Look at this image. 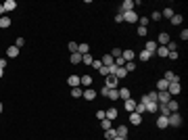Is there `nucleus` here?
Instances as JSON below:
<instances>
[{
    "instance_id": "nucleus-26",
    "label": "nucleus",
    "mask_w": 188,
    "mask_h": 140,
    "mask_svg": "<svg viewBox=\"0 0 188 140\" xmlns=\"http://www.w3.org/2000/svg\"><path fill=\"white\" fill-rule=\"evenodd\" d=\"M82 96L86 98V100H94V98H96V92H94V90H84Z\"/></svg>"
},
{
    "instance_id": "nucleus-50",
    "label": "nucleus",
    "mask_w": 188,
    "mask_h": 140,
    "mask_svg": "<svg viewBox=\"0 0 188 140\" xmlns=\"http://www.w3.org/2000/svg\"><path fill=\"white\" fill-rule=\"evenodd\" d=\"M138 36H140V38H144V36H146V27H138Z\"/></svg>"
},
{
    "instance_id": "nucleus-12",
    "label": "nucleus",
    "mask_w": 188,
    "mask_h": 140,
    "mask_svg": "<svg viewBox=\"0 0 188 140\" xmlns=\"http://www.w3.org/2000/svg\"><path fill=\"white\" fill-rule=\"evenodd\" d=\"M117 82H119V80H117L115 75H107V84H104V86L113 90V88H117Z\"/></svg>"
},
{
    "instance_id": "nucleus-8",
    "label": "nucleus",
    "mask_w": 188,
    "mask_h": 140,
    "mask_svg": "<svg viewBox=\"0 0 188 140\" xmlns=\"http://www.w3.org/2000/svg\"><path fill=\"white\" fill-rule=\"evenodd\" d=\"M123 21H128V23H136V21H138V15L134 13V11H128V13H123Z\"/></svg>"
},
{
    "instance_id": "nucleus-32",
    "label": "nucleus",
    "mask_w": 188,
    "mask_h": 140,
    "mask_svg": "<svg viewBox=\"0 0 188 140\" xmlns=\"http://www.w3.org/2000/svg\"><path fill=\"white\" fill-rule=\"evenodd\" d=\"M174 11H171V7H165V11H163V13H161V17H165V19H171V17H174Z\"/></svg>"
},
{
    "instance_id": "nucleus-30",
    "label": "nucleus",
    "mask_w": 188,
    "mask_h": 140,
    "mask_svg": "<svg viewBox=\"0 0 188 140\" xmlns=\"http://www.w3.org/2000/svg\"><path fill=\"white\" fill-rule=\"evenodd\" d=\"M157 113H159V115H163V117H169V109H167V105H159Z\"/></svg>"
},
{
    "instance_id": "nucleus-23",
    "label": "nucleus",
    "mask_w": 188,
    "mask_h": 140,
    "mask_svg": "<svg viewBox=\"0 0 188 140\" xmlns=\"http://www.w3.org/2000/svg\"><path fill=\"white\" fill-rule=\"evenodd\" d=\"M157 128H161V130H165V128H167V117L159 115V117H157Z\"/></svg>"
},
{
    "instance_id": "nucleus-25",
    "label": "nucleus",
    "mask_w": 188,
    "mask_h": 140,
    "mask_svg": "<svg viewBox=\"0 0 188 140\" xmlns=\"http://www.w3.org/2000/svg\"><path fill=\"white\" fill-rule=\"evenodd\" d=\"M82 94H84V88H82V86H77V88H71V96H73V98H80Z\"/></svg>"
},
{
    "instance_id": "nucleus-36",
    "label": "nucleus",
    "mask_w": 188,
    "mask_h": 140,
    "mask_svg": "<svg viewBox=\"0 0 188 140\" xmlns=\"http://www.w3.org/2000/svg\"><path fill=\"white\" fill-rule=\"evenodd\" d=\"M167 86H169V84H167L165 80H159V82H157V92H161V90H167Z\"/></svg>"
},
{
    "instance_id": "nucleus-28",
    "label": "nucleus",
    "mask_w": 188,
    "mask_h": 140,
    "mask_svg": "<svg viewBox=\"0 0 188 140\" xmlns=\"http://www.w3.org/2000/svg\"><path fill=\"white\" fill-rule=\"evenodd\" d=\"M155 55H159V56H165L167 59V55H169V50H167V46H157V52Z\"/></svg>"
},
{
    "instance_id": "nucleus-49",
    "label": "nucleus",
    "mask_w": 188,
    "mask_h": 140,
    "mask_svg": "<svg viewBox=\"0 0 188 140\" xmlns=\"http://www.w3.org/2000/svg\"><path fill=\"white\" fill-rule=\"evenodd\" d=\"M96 117H98V119H100V121H103V119H104V117H107V115H104V111H103V109H100V111H96Z\"/></svg>"
},
{
    "instance_id": "nucleus-37",
    "label": "nucleus",
    "mask_w": 188,
    "mask_h": 140,
    "mask_svg": "<svg viewBox=\"0 0 188 140\" xmlns=\"http://www.w3.org/2000/svg\"><path fill=\"white\" fill-rule=\"evenodd\" d=\"M92 61H94V59H92V55H90V52L82 56V63H84V65H92Z\"/></svg>"
},
{
    "instance_id": "nucleus-31",
    "label": "nucleus",
    "mask_w": 188,
    "mask_h": 140,
    "mask_svg": "<svg viewBox=\"0 0 188 140\" xmlns=\"http://www.w3.org/2000/svg\"><path fill=\"white\" fill-rule=\"evenodd\" d=\"M100 63H103L104 67H109V65H113V56L111 55H104L103 59H100Z\"/></svg>"
},
{
    "instance_id": "nucleus-21",
    "label": "nucleus",
    "mask_w": 188,
    "mask_h": 140,
    "mask_svg": "<svg viewBox=\"0 0 188 140\" xmlns=\"http://www.w3.org/2000/svg\"><path fill=\"white\" fill-rule=\"evenodd\" d=\"M104 115H107V119H111V121H113V119H117V109H113V107H111V109H107V111H104Z\"/></svg>"
},
{
    "instance_id": "nucleus-53",
    "label": "nucleus",
    "mask_w": 188,
    "mask_h": 140,
    "mask_svg": "<svg viewBox=\"0 0 188 140\" xmlns=\"http://www.w3.org/2000/svg\"><path fill=\"white\" fill-rule=\"evenodd\" d=\"M7 63H8L7 59H0V67H2V69H4V67H7Z\"/></svg>"
},
{
    "instance_id": "nucleus-2",
    "label": "nucleus",
    "mask_w": 188,
    "mask_h": 140,
    "mask_svg": "<svg viewBox=\"0 0 188 140\" xmlns=\"http://www.w3.org/2000/svg\"><path fill=\"white\" fill-rule=\"evenodd\" d=\"M167 92H169V96H178L182 92V86H180V82H171V84L167 86Z\"/></svg>"
},
{
    "instance_id": "nucleus-29",
    "label": "nucleus",
    "mask_w": 188,
    "mask_h": 140,
    "mask_svg": "<svg viewBox=\"0 0 188 140\" xmlns=\"http://www.w3.org/2000/svg\"><path fill=\"white\" fill-rule=\"evenodd\" d=\"M134 113H138V115H144V113H146V105H142V103H136V109H134Z\"/></svg>"
},
{
    "instance_id": "nucleus-1",
    "label": "nucleus",
    "mask_w": 188,
    "mask_h": 140,
    "mask_svg": "<svg viewBox=\"0 0 188 140\" xmlns=\"http://www.w3.org/2000/svg\"><path fill=\"white\" fill-rule=\"evenodd\" d=\"M167 126L180 128L182 126V115H180V113H169V117H167Z\"/></svg>"
},
{
    "instance_id": "nucleus-45",
    "label": "nucleus",
    "mask_w": 188,
    "mask_h": 140,
    "mask_svg": "<svg viewBox=\"0 0 188 140\" xmlns=\"http://www.w3.org/2000/svg\"><path fill=\"white\" fill-rule=\"evenodd\" d=\"M98 71H100V75H104V77L109 75V67H104V65H103V67H100Z\"/></svg>"
},
{
    "instance_id": "nucleus-24",
    "label": "nucleus",
    "mask_w": 188,
    "mask_h": 140,
    "mask_svg": "<svg viewBox=\"0 0 188 140\" xmlns=\"http://www.w3.org/2000/svg\"><path fill=\"white\" fill-rule=\"evenodd\" d=\"M159 103H146V113H157Z\"/></svg>"
},
{
    "instance_id": "nucleus-39",
    "label": "nucleus",
    "mask_w": 188,
    "mask_h": 140,
    "mask_svg": "<svg viewBox=\"0 0 188 140\" xmlns=\"http://www.w3.org/2000/svg\"><path fill=\"white\" fill-rule=\"evenodd\" d=\"M121 52H123L121 48H113V50H111V56H113V61H115V59H119V56H121Z\"/></svg>"
},
{
    "instance_id": "nucleus-47",
    "label": "nucleus",
    "mask_w": 188,
    "mask_h": 140,
    "mask_svg": "<svg viewBox=\"0 0 188 140\" xmlns=\"http://www.w3.org/2000/svg\"><path fill=\"white\" fill-rule=\"evenodd\" d=\"M115 21H117V23H123V13H117V15H115Z\"/></svg>"
},
{
    "instance_id": "nucleus-16",
    "label": "nucleus",
    "mask_w": 188,
    "mask_h": 140,
    "mask_svg": "<svg viewBox=\"0 0 188 140\" xmlns=\"http://www.w3.org/2000/svg\"><path fill=\"white\" fill-rule=\"evenodd\" d=\"M11 17H7V15H4V17H0V29H7V27H11Z\"/></svg>"
},
{
    "instance_id": "nucleus-48",
    "label": "nucleus",
    "mask_w": 188,
    "mask_h": 140,
    "mask_svg": "<svg viewBox=\"0 0 188 140\" xmlns=\"http://www.w3.org/2000/svg\"><path fill=\"white\" fill-rule=\"evenodd\" d=\"M180 38H182V40H188V29H182V31H180Z\"/></svg>"
},
{
    "instance_id": "nucleus-38",
    "label": "nucleus",
    "mask_w": 188,
    "mask_h": 140,
    "mask_svg": "<svg viewBox=\"0 0 188 140\" xmlns=\"http://www.w3.org/2000/svg\"><path fill=\"white\" fill-rule=\"evenodd\" d=\"M169 21H171V25H180V23H182V15H174Z\"/></svg>"
},
{
    "instance_id": "nucleus-34",
    "label": "nucleus",
    "mask_w": 188,
    "mask_h": 140,
    "mask_svg": "<svg viewBox=\"0 0 188 140\" xmlns=\"http://www.w3.org/2000/svg\"><path fill=\"white\" fill-rule=\"evenodd\" d=\"M107 98H111V100H117V98H119V90H117V88H113V90H109Z\"/></svg>"
},
{
    "instance_id": "nucleus-18",
    "label": "nucleus",
    "mask_w": 188,
    "mask_h": 140,
    "mask_svg": "<svg viewBox=\"0 0 188 140\" xmlns=\"http://www.w3.org/2000/svg\"><path fill=\"white\" fill-rule=\"evenodd\" d=\"M167 109H169V113H178V109H180L178 100H174V98H171V100L167 103Z\"/></svg>"
},
{
    "instance_id": "nucleus-40",
    "label": "nucleus",
    "mask_w": 188,
    "mask_h": 140,
    "mask_svg": "<svg viewBox=\"0 0 188 140\" xmlns=\"http://www.w3.org/2000/svg\"><path fill=\"white\" fill-rule=\"evenodd\" d=\"M140 61H144V63H146V61H151V55H148V52H146V50H142V52H140Z\"/></svg>"
},
{
    "instance_id": "nucleus-19",
    "label": "nucleus",
    "mask_w": 188,
    "mask_h": 140,
    "mask_svg": "<svg viewBox=\"0 0 188 140\" xmlns=\"http://www.w3.org/2000/svg\"><path fill=\"white\" fill-rule=\"evenodd\" d=\"M82 56H84V55H80V52H73V55L69 56L71 65H80V63H82Z\"/></svg>"
},
{
    "instance_id": "nucleus-10",
    "label": "nucleus",
    "mask_w": 188,
    "mask_h": 140,
    "mask_svg": "<svg viewBox=\"0 0 188 140\" xmlns=\"http://www.w3.org/2000/svg\"><path fill=\"white\" fill-rule=\"evenodd\" d=\"M7 56H8V59H17V56H19V48H17L15 44H13V46H8V48H7Z\"/></svg>"
},
{
    "instance_id": "nucleus-54",
    "label": "nucleus",
    "mask_w": 188,
    "mask_h": 140,
    "mask_svg": "<svg viewBox=\"0 0 188 140\" xmlns=\"http://www.w3.org/2000/svg\"><path fill=\"white\" fill-rule=\"evenodd\" d=\"M4 13H7V11H4V7L0 4V17H4Z\"/></svg>"
},
{
    "instance_id": "nucleus-42",
    "label": "nucleus",
    "mask_w": 188,
    "mask_h": 140,
    "mask_svg": "<svg viewBox=\"0 0 188 140\" xmlns=\"http://www.w3.org/2000/svg\"><path fill=\"white\" fill-rule=\"evenodd\" d=\"M100 67H103V63H100V59H98V61H92V69H100Z\"/></svg>"
},
{
    "instance_id": "nucleus-33",
    "label": "nucleus",
    "mask_w": 188,
    "mask_h": 140,
    "mask_svg": "<svg viewBox=\"0 0 188 140\" xmlns=\"http://www.w3.org/2000/svg\"><path fill=\"white\" fill-rule=\"evenodd\" d=\"M100 126H103V130H104V132H107V130H111V126H113V121H111V119H107V117H104L103 121H100Z\"/></svg>"
},
{
    "instance_id": "nucleus-14",
    "label": "nucleus",
    "mask_w": 188,
    "mask_h": 140,
    "mask_svg": "<svg viewBox=\"0 0 188 140\" xmlns=\"http://www.w3.org/2000/svg\"><path fill=\"white\" fill-rule=\"evenodd\" d=\"M119 98H121V100L132 98V92H130V88H119Z\"/></svg>"
},
{
    "instance_id": "nucleus-55",
    "label": "nucleus",
    "mask_w": 188,
    "mask_h": 140,
    "mask_svg": "<svg viewBox=\"0 0 188 140\" xmlns=\"http://www.w3.org/2000/svg\"><path fill=\"white\" fill-rule=\"evenodd\" d=\"M2 75H4V69H2V67H0V77H2Z\"/></svg>"
},
{
    "instance_id": "nucleus-27",
    "label": "nucleus",
    "mask_w": 188,
    "mask_h": 140,
    "mask_svg": "<svg viewBox=\"0 0 188 140\" xmlns=\"http://www.w3.org/2000/svg\"><path fill=\"white\" fill-rule=\"evenodd\" d=\"M134 109H136V100H132V98H128V100H125V111H130V113H132Z\"/></svg>"
},
{
    "instance_id": "nucleus-6",
    "label": "nucleus",
    "mask_w": 188,
    "mask_h": 140,
    "mask_svg": "<svg viewBox=\"0 0 188 140\" xmlns=\"http://www.w3.org/2000/svg\"><path fill=\"white\" fill-rule=\"evenodd\" d=\"M80 86H82V88H88V86H92V75H88V73L80 75Z\"/></svg>"
},
{
    "instance_id": "nucleus-11",
    "label": "nucleus",
    "mask_w": 188,
    "mask_h": 140,
    "mask_svg": "<svg viewBox=\"0 0 188 140\" xmlns=\"http://www.w3.org/2000/svg\"><path fill=\"white\" fill-rule=\"evenodd\" d=\"M130 123H134V126H140L142 123V115H138V113H130Z\"/></svg>"
},
{
    "instance_id": "nucleus-4",
    "label": "nucleus",
    "mask_w": 188,
    "mask_h": 140,
    "mask_svg": "<svg viewBox=\"0 0 188 140\" xmlns=\"http://www.w3.org/2000/svg\"><path fill=\"white\" fill-rule=\"evenodd\" d=\"M157 46H159V44L155 42V40H148V42L144 44V50H146V52H148V55H151V56H153L155 52H157Z\"/></svg>"
},
{
    "instance_id": "nucleus-15",
    "label": "nucleus",
    "mask_w": 188,
    "mask_h": 140,
    "mask_svg": "<svg viewBox=\"0 0 188 140\" xmlns=\"http://www.w3.org/2000/svg\"><path fill=\"white\" fill-rule=\"evenodd\" d=\"M67 84H69L71 88H77V86H80V75H69L67 77Z\"/></svg>"
},
{
    "instance_id": "nucleus-43",
    "label": "nucleus",
    "mask_w": 188,
    "mask_h": 140,
    "mask_svg": "<svg viewBox=\"0 0 188 140\" xmlns=\"http://www.w3.org/2000/svg\"><path fill=\"white\" fill-rule=\"evenodd\" d=\"M69 52L73 55V52H77V44L75 42H69Z\"/></svg>"
},
{
    "instance_id": "nucleus-5",
    "label": "nucleus",
    "mask_w": 188,
    "mask_h": 140,
    "mask_svg": "<svg viewBox=\"0 0 188 140\" xmlns=\"http://www.w3.org/2000/svg\"><path fill=\"white\" fill-rule=\"evenodd\" d=\"M155 42L159 44V46H167V44L171 42V38H169V34H165V31H163V34H159V38H157Z\"/></svg>"
},
{
    "instance_id": "nucleus-57",
    "label": "nucleus",
    "mask_w": 188,
    "mask_h": 140,
    "mask_svg": "<svg viewBox=\"0 0 188 140\" xmlns=\"http://www.w3.org/2000/svg\"><path fill=\"white\" fill-rule=\"evenodd\" d=\"M0 113H2V103H0Z\"/></svg>"
},
{
    "instance_id": "nucleus-41",
    "label": "nucleus",
    "mask_w": 188,
    "mask_h": 140,
    "mask_svg": "<svg viewBox=\"0 0 188 140\" xmlns=\"http://www.w3.org/2000/svg\"><path fill=\"white\" fill-rule=\"evenodd\" d=\"M167 50H169V52H176V50H178V44H176V42H169V44H167Z\"/></svg>"
},
{
    "instance_id": "nucleus-35",
    "label": "nucleus",
    "mask_w": 188,
    "mask_h": 140,
    "mask_svg": "<svg viewBox=\"0 0 188 140\" xmlns=\"http://www.w3.org/2000/svg\"><path fill=\"white\" fill-rule=\"evenodd\" d=\"M104 138H107V140H113V138H117V132H115V130L111 128V130H107V132H104Z\"/></svg>"
},
{
    "instance_id": "nucleus-51",
    "label": "nucleus",
    "mask_w": 188,
    "mask_h": 140,
    "mask_svg": "<svg viewBox=\"0 0 188 140\" xmlns=\"http://www.w3.org/2000/svg\"><path fill=\"white\" fill-rule=\"evenodd\" d=\"M109 90H111V88H107V86H104L103 90H100V96H107V94H109Z\"/></svg>"
},
{
    "instance_id": "nucleus-7",
    "label": "nucleus",
    "mask_w": 188,
    "mask_h": 140,
    "mask_svg": "<svg viewBox=\"0 0 188 140\" xmlns=\"http://www.w3.org/2000/svg\"><path fill=\"white\" fill-rule=\"evenodd\" d=\"M128 11H134V2L132 0H123L121 7H119V13H128Z\"/></svg>"
},
{
    "instance_id": "nucleus-13",
    "label": "nucleus",
    "mask_w": 188,
    "mask_h": 140,
    "mask_svg": "<svg viewBox=\"0 0 188 140\" xmlns=\"http://www.w3.org/2000/svg\"><path fill=\"white\" fill-rule=\"evenodd\" d=\"M2 7H4V11H7V13H11V11H17V2H15V0H7Z\"/></svg>"
},
{
    "instance_id": "nucleus-44",
    "label": "nucleus",
    "mask_w": 188,
    "mask_h": 140,
    "mask_svg": "<svg viewBox=\"0 0 188 140\" xmlns=\"http://www.w3.org/2000/svg\"><path fill=\"white\" fill-rule=\"evenodd\" d=\"M23 44H25V40H23V38H17V40H15V46H17V48H21Z\"/></svg>"
},
{
    "instance_id": "nucleus-9",
    "label": "nucleus",
    "mask_w": 188,
    "mask_h": 140,
    "mask_svg": "<svg viewBox=\"0 0 188 140\" xmlns=\"http://www.w3.org/2000/svg\"><path fill=\"white\" fill-rule=\"evenodd\" d=\"M163 80H165L167 84H171V82H180V77L176 75L174 71H165V77H163Z\"/></svg>"
},
{
    "instance_id": "nucleus-17",
    "label": "nucleus",
    "mask_w": 188,
    "mask_h": 140,
    "mask_svg": "<svg viewBox=\"0 0 188 140\" xmlns=\"http://www.w3.org/2000/svg\"><path fill=\"white\" fill-rule=\"evenodd\" d=\"M121 56H123L125 63H134V52H132V50H123V52H121Z\"/></svg>"
},
{
    "instance_id": "nucleus-20",
    "label": "nucleus",
    "mask_w": 188,
    "mask_h": 140,
    "mask_svg": "<svg viewBox=\"0 0 188 140\" xmlns=\"http://www.w3.org/2000/svg\"><path fill=\"white\" fill-rule=\"evenodd\" d=\"M115 132H117L119 138H125V136H128V126H117L115 128Z\"/></svg>"
},
{
    "instance_id": "nucleus-52",
    "label": "nucleus",
    "mask_w": 188,
    "mask_h": 140,
    "mask_svg": "<svg viewBox=\"0 0 188 140\" xmlns=\"http://www.w3.org/2000/svg\"><path fill=\"white\" fill-rule=\"evenodd\" d=\"M153 19H155V21H159V19H161V13H159V11H155V13H153Z\"/></svg>"
},
{
    "instance_id": "nucleus-46",
    "label": "nucleus",
    "mask_w": 188,
    "mask_h": 140,
    "mask_svg": "<svg viewBox=\"0 0 188 140\" xmlns=\"http://www.w3.org/2000/svg\"><path fill=\"white\" fill-rule=\"evenodd\" d=\"M178 56H180V55H178V50H176V52H169V55H167V59H171V61H176Z\"/></svg>"
},
{
    "instance_id": "nucleus-22",
    "label": "nucleus",
    "mask_w": 188,
    "mask_h": 140,
    "mask_svg": "<svg viewBox=\"0 0 188 140\" xmlns=\"http://www.w3.org/2000/svg\"><path fill=\"white\" fill-rule=\"evenodd\" d=\"M77 52H80V55H88V52H90V46H88L86 42H84V44H77Z\"/></svg>"
},
{
    "instance_id": "nucleus-3",
    "label": "nucleus",
    "mask_w": 188,
    "mask_h": 140,
    "mask_svg": "<svg viewBox=\"0 0 188 140\" xmlns=\"http://www.w3.org/2000/svg\"><path fill=\"white\" fill-rule=\"evenodd\" d=\"M169 100H171V96H169V92H167V90L157 92V103H159V105H167Z\"/></svg>"
},
{
    "instance_id": "nucleus-56",
    "label": "nucleus",
    "mask_w": 188,
    "mask_h": 140,
    "mask_svg": "<svg viewBox=\"0 0 188 140\" xmlns=\"http://www.w3.org/2000/svg\"><path fill=\"white\" fill-rule=\"evenodd\" d=\"M113 140H125V138H119V136H117V138H113Z\"/></svg>"
}]
</instances>
